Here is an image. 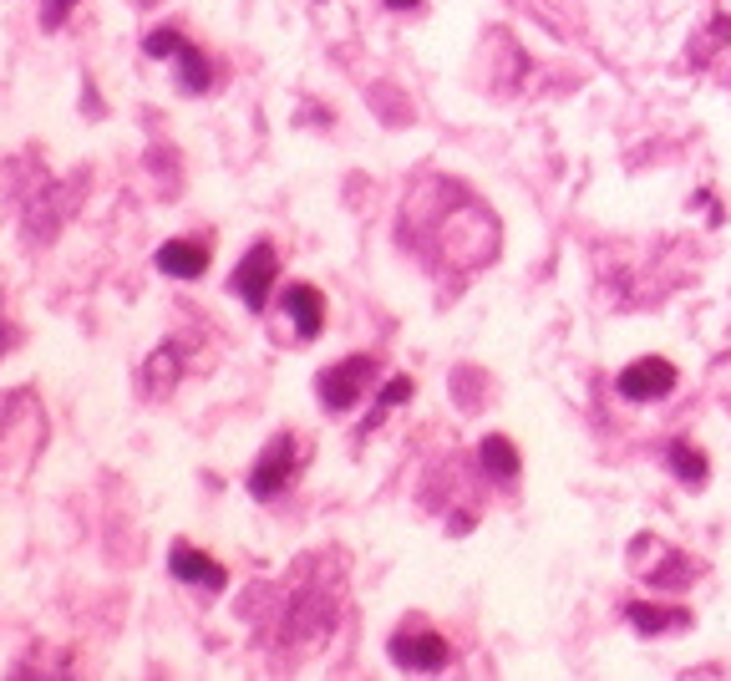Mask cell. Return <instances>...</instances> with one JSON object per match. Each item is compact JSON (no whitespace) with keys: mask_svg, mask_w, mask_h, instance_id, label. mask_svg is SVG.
I'll use <instances>...</instances> for the list:
<instances>
[{"mask_svg":"<svg viewBox=\"0 0 731 681\" xmlns=\"http://www.w3.org/2000/svg\"><path fill=\"white\" fill-rule=\"evenodd\" d=\"M147 57H178V46H183V36L178 31H168V26H158V31H147Z\"/></svg>","mask_w":731,"mask_h":681,"instance_id":"4fadbf2b","label":"cell"},{"mask_svg":"<svg viewBox=\"0 0 731 681\" xmlns=\"http://www.w3.org/2000/svg\"><path fill=\"white\" fill-rule=\"evenodd\" d=\"M158 270L163 275H178V280H199L208 270V250L204 244H193V239H173V244H163L158 250Z\"/></svg>","mask_w":731,"mask_h":681,"instance_id":"8992f818","label":"cell"},{"mask_svg":"<svg viewBox=\"0 0 731 681\" xmlns=\"http://www.w3.org/2000/svg\"><path fill=\"white\" fill-rule=\"evenodd\" d=\"M366 377H371V356H346L340 367L321 371V397L325 407H336V413H346V407H356V397H361V386Z\"/></svg>","mask_w":731,"mask_h":681,"instance_id":"3957f363","label":"cell"},{"mask_svg":"<svg viewBox=\"0 0 731 681\" xmlns=\"http://www.w3.org/2000/svg\"><path fill=\"white\" fill-rule=\"evenodd\" d=\"M392 11H417V0H386Z\"/></svg>","mask_w":731,"mask_h":681,"instance_id":"2e32d148","label":"cell"},{"mask_svg":"<svg viewBox=\"0 0 731 681\" xmlns=\"http://www.w3.org/2000/svg\"><path fill=\"white\" fill-rule=\"evenodd\" d=\"M235 296L244 300L249 311H264V300H269V285H275V250L269 244H254V250L239 260L235 270Z\"/></svg>","mask_w":731,"mask_h":681,"instance_id":"6da1fadb","label":"cell"},{"mask_svg":"<svg viewBox=\"0 0 731 681\" xmlns=\"http://www.w3.org/2000/svg\"><path fill=\"white\" fill-rule=\"evenodd\" d=\"M402 397H411V382H407V377H396V382L386 386V392H381L376 413H392V407H396V402H402Z\"/></svg>","mask_w":731,"mask_h":681,"instance_id":"5bb4252c","label":"cell"},{"mask_svg":"<svg viewBox=\"0 0 731 681\" xmlns=\"http://www.w3.org/2000/svg\"><path fill=\"white\" fill-rule=\"evenodd\" d=\"M671 468L686 478V483H706V458L691 443H671Z\"/></svg>","mask_w":731,"mask_h":681,"instance_id":"7c38bea8","label":"cell"},{"mask_svg":"<svg viewBox=\"0 0 731 681\" xmlns=\"http://www.w3.org/2000/svg\"><path fill=\"white\" fill-rule=\"evenodd\" d=\"M290 474H295V438L285 432V438H275V443L264 447V458L254 463L249 493H254V499H275V493L290 483Z\"/></svg>","mask_w":731,"mask_h":681,"instance_id":"7a4b0ae2","label":"cell"},{"mask_svg":"<svg viewBox=\"0 0 731 681\" xmlns=\"http://www.w3.org/2000/svg\"><path fill=\"white\" fill-rule=\"evenodd\" d=\"M447 641L432 636V631H417V636H396V661L411 671H442L447 667Z\"/></svg>","mask_w":731,"mask_h":681,"instance_id":"5b68a950","label":"cell"},{"mask_svg":"<svg viewBox=\"0 0 731 681\" xmlns=\"http://www.w3.org/2000/svg\"><path fill=\"white\" fill-rule=\"evenodd\" d=\"M285 311H290L295 331H300L305 340L315 336V331H321V321H325V306H321V296H315L310 285H290V290H285Z\"/></svg>","mask_w":731,"mask_h":681,"instance_id":"ba28073f","label":"cell"},{"mask_svg":"<svg viewBox=\"0 0 731 681\" xmlns=\"http://www.w3.org/2000/svg\"><path fill=\"white\" fill-rule=\"evenodd\" d=\"M178 87L183 92H204L208 87V61H204V51L199 46H178Z\"/></svg>","mask_w":731,"mask_h":681,"instance_id":"8fae6325","label":"cell"},{"mask_svg":"<svg viewBox=\"0 0 731 681\" xmlns=\"http://www.w3.org/2000/svg\"><path fill=\"white\" fill-rule=\"evenodd\" d=\"M173 575L183 585H208V590H224V580H229L219 570V560H208V554H199L189 545H173Z\"/></svg>","mask_w":731,"mask_h":681,"instance_id":"52a82bcc","label":"cell"},{"mask_svg":"<svg viewBox=\"0 0 731 681\" xmlns=\"http://www.w3.org/2000/svg\"><path fill=\"white\" fill-rule=\"evenodd\" d=\"M67 11H72V0H46L41 21H46V26H61V15H67Z\"/></svg>","mask_w":731,"mask_h":681,"instance_id":"9a60e30c","label":"cell"},{"mask_svg":"<svg viewBox=\"0 0 731 681\" xmlns=\"http://www.w3.org/2000/svg\"><path fill=\"white\" fill-rule=\"evenodd\" d=\"M478 458H483V468L493 478H518V447H513L508 438H483Z\"/></svg>","mask_w":731,"mask_h":681,"instance_id":"9c48e42d","label":"cell"},{"mask_svg":"<svg viewBox=\"0 0 731 681\" xmlns=\"http://www.w3.org/2000/svg\"><path fill=\"white\" fill-rule=\"evenodd\" d=\"M630 621L640 631H681L691 621V610H675V606H630Z\"/></svg>","mask_w":731,"mask_h":681,"instance_id":"30bf717a","label":"cell"},{"mask_svg":"<svg viewBox=\"0 0 731 681\" xmlns=\"http://www.w3.org/2000/svg\"><path fill=\"white\" fill-rule=\"evenodd\" d=\"M671 386H675V367L671 361H660V356H645V361H635V367L620 371V392H625L630 402L666 397Z\"/></svg>","mask_w":731,"mask_h":681,"instance_id":"277c9868","label":"cell"}]
</instances>
